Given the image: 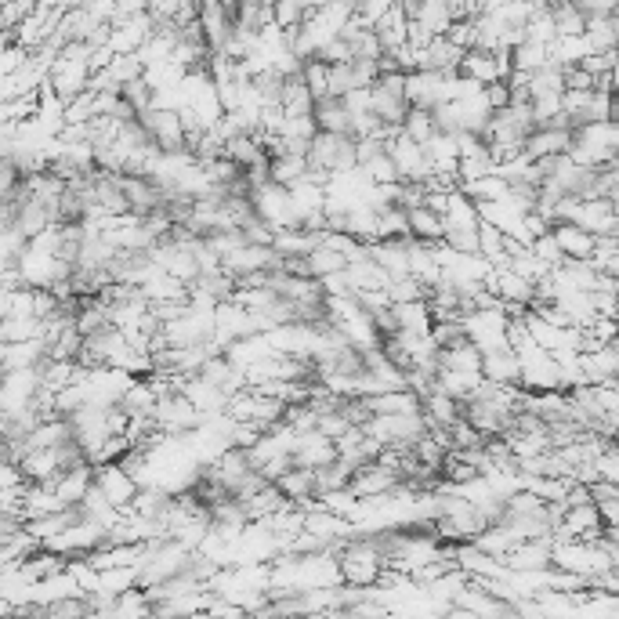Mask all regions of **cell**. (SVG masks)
Segmentation results:
<instances>
[{"label":"cell","instance_id":"obj_18","mask_svg":"<svg viewBox=\"0 0 619 619\" xmlns=\"http://www.w3.org/2000/svg\"><path fill=\"white\" fill-rule=\"evenodd\" d=\"M547 62H551V55H547V44H540V40L522 37L518 44L507 48V69H515V73H533Z\"/></svg>","mask_w":619,"mask_h":619},{"label":"cell","instance_id":"obj_25","mask_svg":"<svg viewBox=\"0 0 619 619\" xmlns=\"http://www.w3.org/2000/svg\"><path fill=\"white\" fill-rule=\"evenodd\" d=\"M446 229H475L478 225V207L467 200L464 192H449V203H446Z\"/></svg>","mask_w":619,"mask_h":619},{"label":"cell","instance_id":"obj_31","mask_svg":"<svg viewBox=\"0 0 619 619\" xmlns=\"http://www.w3.org/2000/svg\"><path fill=\"white\" fill-rule=\"evenodd\" d=\"M366 178L373 181V185H391V181H399V171H395V163H391V156H377V160H370L366 167H359Z\"/></svg>","mask_w":619,"mask_h":619},{"label":"cell","instance_id":"obj_9","mask_svg":"<svg viewBox=\"0 0 619 619\" xmlns=\"http://www.w3.org/2000/svg\"><path fill=\"white\" fill-rule=\"evenodd\" d=\"M388 156H391V163H395V171H399V181H424L431 174L428 156H424V145H417L402 131L391 138Z\"/></svg>","mask_w":619,"mask_h":619},{"label":"cell","instance_id":"obj_8","mask_svg":"<svg viewBox=\"0 0 619 619\" xmlns=\"http://www.w3.org/2000/svg\"><path fill=\"white\" fill-rule=\"evenodd\" d=\"M569 142H572L569 124H551V120H543V124H536L533 131L525 134L522 153L529 156V160H540V156H562V153H569Z\"/></svg>","mask_w":619,"mask_h":619},{"label":"cell","instance_id":"obj_37","mask_svg":"<svg viewBox=\"0 0 619 619\" xmlns=\"http://www.w3.org/2000/svg\"><path fill=\"white\" fill-rule=\"evenodd\" d=\"M4 4H8V0H0V8H4Z\"/></svg>","mask_w":619,"mask_h":619},{"label":"cell","instance_id":"obj_33","mask_svg":"<svg viewBox=\"0 0 619 619\" xmlns=\"http://www.w3.org/2000/svg\"><path fill=\"white\" fill-rule=\"evenodd\" d=\"M22 181H26V178H22V171L15 167V163H11V156L0 153V200H11Z\"/></svg>","mask_w":619,"mask_h":619},{"label":"cell","instance_id":"obj_5","mask_svg":"<svg viewBox=\"0 0 619 619\" xmlns=\"http://www.w3.org/2000/svg\"><path fill=\"white\" fill-rule=\"evenodd\" d=\"M460 323H464L467 341L475 344L478 352L507 348V341H504L507 315L500 312V308H478V312H467V315H460Z\"/></svg>","mask_w":619,"mask_h":619},{"label":"cell","instance_id":"obj_6","mask_svg":"<svg viewBox=\"0 0 619 619\" xmlns=\"http://www.w3.org/2000/svg\"><path fill=\"white\" fill-rule=\"evenodd\" d=\"M460 58H464V48L453 44L446 33L431 37L428 44L413 48V69H424V73H439V77H457Z\"/></svg>","mask_w":619,"mask_h":619},{"label":"cell","instance_id":"obj_20","mask_svg":"<svg viewBox=\"0 0 619 619\" xmlns=\"http://www.w3.org/2000/svg\"><path fill=\"white\" fill-rule=\"evenodd\" d=\"M272 486L294 504V500H305V496H315V486H312V467H301V464H290L283 475L272 478Z\"/></svg>","mask_w":619,"mask_h":619},{"label":"cell","instance_id":"obj_10","mask_svg":"<svg viewBox=\"0 0 619 619\" xmlns=\"http://www.w3.org/2000/svg\"><path fill=\"white\" fill-rule=\"evenodd\" d=\"M95 486L105 493V500L113 507H127L131 496L138 493V482H134L131 471H124L120 464H95Z\"/></svg>","mask_w":619,"mask_h":619},{"label":"cell","instance_id":"obj_29","mask_svg":"<svg viewBox=\"0 0 619 619\" xmlns=\"http://www.w3.org/2000/svg\"><path fill=\"white\" fill-rule=\"evenodd\" d=\"M551 19H554V29H558V37H580L583 26H587L583 11L572 0H562L558 8H551Z\"/></svg>","mask_w":619,"mask_h":619},{"label":"cell","instance_id":"obj_1","mask_svg":"<svg viewBox=\"0 0 619 619\" xmlns=\"http://www.w3.org/2000/svg\"><path fill=\"white\" fill-rule=\"evenodd\" d=\"M569 156L572 163H587V167H598V163L619 160V131L616 120H598V124H580L572 131L569 142Z\"/></svg>","mask_w":619,"mask_h":619},{"label":"cell","instance_id":"obj_34","mask_svg":"<svg viewBox=\"0 0 619 619\" xmlns=\"http://www.w3.org/2000/svg\"><path fill=\"white\" fill-rule=\"evenodd\" d=\"M529 250H533L536 258L543 261V265H562V250H558V243H554L551 232H540V236H533V243H529Z\"/></svg>","mask_w":619,"mask_h":619},{"label":"cell","instance_id":"obj_3","mask_svg":"<svg viewBox=\"0 0 619 619\" xmlns=\"http://www.w3.org/2000/svg\"><path fill=\"white\" fill-rule=\"evenodd\" d=\"M308 167H319L326 174H344L355 167V138L352 134L315 131L308 138Z\"/></svg>","mask_w":619,"mask_h":619},{"label":"cell","instance_id":"obj_14","mask_svg":"<svg viewBox=\"0 0 619 619\" xmlns=\"http://www.w3.org/2000/svg\"><path fill=\"white\" fill-rule=\"evenodd\" d=\"M478 373H482V381H489V384H518L522 362H518V355L511 352V348H493V352H482Z\"/></svg>","mask_w":619,"mask_h":619},{"label":"cell","instance_id":"obj_19","mask_svg":"<svg viewBox=\"0 0 619 619\" xmlns=\"http://www.w3.org/2000/svg\"><path fill=\"white\" fill-rule=\"evenodd\" d=\"M583 40H587V48L598 51V55L616 51V40H619L616 11H612V15H598V19H587V26H583Z\"/></svg>","mask_w":619,"mask_h":619},{"label":"cell","instance_id":"obj_36","mask_svg":"<svg viewBox=\"0 0 619 619\" xmlns=\"http://www.w3.org/2000/svg\"><path fill=\"white\" fill-rule=\"evenodd\" d=\"M529 4H533L536 11H551V8H558L562 0H529Z\"/></svg>","mask_w":619,"mask_h":619},{"label":"cell","instance_id":"obj_22","mask_svg":"<svg viewBox=\"0 0 619 619\" xmlns=\"http://www.w3.org/2000/svg\"><path fill=\"white\" fill-rule=\"evenodd\" d=\"M457 192H464L471 203H493L507 196V181L500 174H482V178L457 181Z\"/></svg>","mask_w":619,"mask_h":619},{"label":"cell","instance_id":"obj_4","mask_svg":"<svg viewBox=\"0 0 619 619\" xmlns=\"http://www.w3.org/2000/svg\"><path fill=\"white\" fill-rule=\"evenodd\" d=\"M334 565H337V580L355 583V587H373L377 576H381V554L373 551L359 533H355L352 540H348V547L337 554Z\"/></svg>","mask_w":619,"mask_h":619},{"label":"cell","instance_id":"obj_15","mask_svg":"<svg viewBox=\"0 0 619 619\" xmlns=\"http://www.w3.org/2000/svg\"><path fill=\"white\" fill-rule=\"evenodd\" d=\"M507 569L515 572H533L551 565V540H518L504 558Z\"/></svg>","mask_w":619,"mask_h":619},{"label":"cell","instance_id":"obj_12","mask_svg":"<svg viewBox=\"0 0 619 619\" xmlns=\"http://www.w3.org/2000/svg\"><path fill=\"white\" fill-rule=\"evenodd\" d=\"M91 482H95V464H73L66 467V471H58V478L51 482V493L58 496V504L69 507V504H80V496L91 489Z\"/></svg>","mask_w":619,"mask_h":619},{"label":"cell","instance_id":"obj_28","mask_svg":"<svg viewBox=\"0 0 619 619\" xmlns=\"http://www.w3.org/2000/svg\"><path fill=\"white\" fill-rule=\"evenodd\" d=\"M98 73H105V77L120 87V84H127V80L142 77L145 66H142V58H138V51H131V55H113V58H109V66L98 69Z\"/></svg>","mask_w":619,"mask_h":619},{"label":"cell","instance_id":"obj_26","mask_svg":"<svg viewBox=\"0 0 619 619\" xmlns=\"http://www.w3.org/2000/svg\"><path fill=\"white\" fill-rule=\"evenodd\" d=\"M120 95H124L127 102L134 105V113L142 116V113H149V109L156 105L160 91H156L153 80H149V77L142 73V77H134V80H127V84H120Z\"/></svg>","mask_w":619,"mask_h":619},{"label":"cell","instance_id":"obj_35","mask_svg":"<svg viewBox=\"0 0 619 619\" xmlns=\"http://www.w3.org/2000/svg\"><path fill=\"white\" fill-rule=\"evenodd\" d=\"M601 515V525H619V496H605V500H594Z\"/></svg>","mask_w":619,"mask_h":619},{"label":"cell","instance_id":"obj_23","mask_svg":"<svg viewBox=\"0 0 619 619\" xmlns=\"http://www.w3.org/2000/svg\"><path fill=\"white\" fill-rule=\"evenodd\" d=\"M305 171H308V156H297V153L268 156V181L272 185H290V181H297Z\"/></svg>","mask_w":619,"mask_h":619},{"label":"cell","instance_id":"obj_13","mask_svg":"<svg viewBox=\"0 0 619 619\" xmlns=\"http://www.w3.org/2000/svg\"><path fill=\"white\" fill-rule=\"evenodd\" d=\"M551 236L558 243V250H562V258L569 261H587L594 254V236L587 229H580L576 221H554Z\"/></svg>","mask_w":619,"mask_h":619},{"label":"cell","instance_id":"obj_16","mask_svg":"<svg viewBox=\"0 0 619 619\" xmlns=\"http://www.w3.org/2000/svg\"><path fill=\"white\" fill-rule=\"evenodd\" d=\"M312 120L319 131H334V134H352V116L344 109V102L337 95H319L312 102Z\"/></svg>","mask_w":619,"mask_h":619},{"label":"cell","instance_id":"obj_11","mask_svg":"<svg viewBox=\"0 0 619 619\" xmlns=\"http://www.w3.org/2000/svg\"><path fill=\"white\" fill-rule=\"evenodd\" d=\"M290 457H294V464H301V467H323L337 457V449H334V439H326L323 431L308 428V431H297V442H294V453H290Z\"/></svg>","mask_w":619,"mask_h":619},{"label":"cell","instance_id":"obj_32","mask_svg":"<svg viewBox=\"0 0 619 619\" xmlns=\"http://www.w3.org/2000/svg\"><path fill=\"white\" fill-rule=\"evenodd\" d=\"M442 243L449 250H457V254H478V225L475 229H446Z\"/></svg>","mask_w":619,"mask_h":619},{"label":"cell","instance_id":"obj_27","mask_svg":"<svg viewBox=\"0 0 619 619\" xmlns=\"http://www.w3.org/2000/svg\"><path fill=\"white\" fill-rule=\"evenodd\" d=\"M399 131L406 134V138H413L417 145H424L435 134V120H431V109H420V105H410L406 109V116H402Z\"/></svg>","mask_w":619,"mask_h":619},{"label":"cell","instance_id":"obj_30","mask_svg":"<svg viewBox=\"0 0 619 619\" xmlns=\"http://www.w3.org/2000/svg\"><path fill=\"white\" fill-rule=\"evenodd\" d=\"M305 15H308L305 0H272V22H276L283 33H290V29L301 26Z\"/></svg>","mask_w":619,"mask_h":619},{"label":"cell","instance_id":"obj_2","mask_svg":"<svg viewBox=\"0 0 619 619\" xmlns=\"http://www.w3.org/2000/svg\"><path fill=\"white\" fill-rule=\"evenodd\" d=\"M145 127V138L160 156H185V124H181V113L174 105H153L149 113L138 116ZM192 156V153H189Z\"/></svg>","mask_w":619,"mask_h":619},{"label":"cell","instance_id":"obj_17","mask_svg":"<svg viewBox=\"0 0 619 619\" xmlns=\"http://www.w3.org/2000/svg\"><path fill=\"white\" fill-rule=\"evenodd\" d=\"M406 225H410V236L420 239V243H442V236H446V218L424 207V203L406 210Z\"/></svg>","mask_w":619,"mask_h":619},{"label":"cell","instance_id":"obj_7","mask_svg":"<svg viewBox=\"0 0 619 619\" xmlns=\"http://www.w3.org/2000/svg\"><path fill=\"white\" fill-rule=\"evenodd\" d=\"M395 486H399V471L381 464L377 457L359 460V464L352 467V475H348V493H355L359 500H366V496H381Z\"/></svg>","mask_w":619,"mask_h":619},{"label":"cell","instance_id":"obj_24","mask_svg":"<svg viewBox=\"0 0 619 619\" xmlns=\"http://www.w3.org/2000/svg\"><path fill=\"white\" fill-rule=\"evenodd\" d=\"M344 265H348L344 254L330 250L326 243H315V247L305 254V276H312V279H323V276H330V272H341Z\"/></svg>","mask_w":619,"mask_h":619},{"label":"cell","instance_id":"obj_21","mask_svg":"<svg viewBox=\"0 0 619 619\" xmlns=\"http://www.w3.org/2000/svg\"><path fill=\"white\" fill-rule=\"evenodd\" d=\"M391 312H395L399 330H410V334H417V337H428V330H431L428 301H395Z\"/></svg>","mask_w":619,"mask_h":619}]
</instances>
